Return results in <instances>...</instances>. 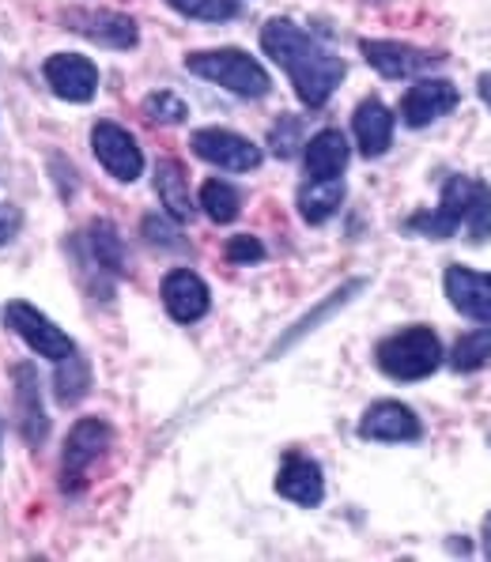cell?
Returning a JSON list of instances; mask_svg holds the SVG:
<instances>
[{
  "label": "cell",
  "mask_w": 491,
  "mask_h": 562,
  "mask_svg": "<svg viewBox=\"0 0 491 562\" xmlns=\"http://www.w3.org/2000/svg\"><path fill=\"white\" fill-rule=\"evenodd\" d=\"M68 27L88 34L91 42L110 49H133L136 46V23L122 12H68Z\"/></svg>",
  "instance_id": "16"
},
{
  "label": "cell",
  "mask_w": 491,
  "mask_h": 562,
  "mask_svg": "<svg viewBox=\"0 0 491 562\" xmlns=\"http://www.w3.org/2000/svg\"><path fill=\"white\" fill-rule=\"evenodd\" d=\"M159 295H163V306H167V314L175 317L178 325L201 322V317L209 314V306H212L209 283H204L197 272H189V268H175V272L163 276Z\"/></svg>",
  "instance_id": "10"
},
{
  "label": "cell",
  "mask_w": 491,
  "mask_h": 562,
  "mask_svg": "<svg viewBox=\"0 0 491 562\" xmlns=\"http://www.w3.org/2000/svg\"><path fill=\"white\" fill-rule=\"evenodd\" d=\"M91 148H94V159H99L118 181H136L144 175L141 144H136L122 125H114V121H99V125H94Z\"/></svg>",
  "instance_id": "8"
},
{
  "label": "cell",
  "mask_w": 491,
  "mask_h": 562,
  "mask_svg": "<svg viewBox=\"0 0 491 562\" xmlns=\"http://www.w3.org/2000/svg\"><path fill=\"white\" fill-rule=\"evenodd\" d=\"M299 140H303V121L299 117H280L277 125H272V155H280V159H291V155L299 151Z\"/></svg>",
  "instance_id": "28"
},
{
  "label": "cell",
  "mask_w": 491,
  "mask_h": 562,
  "mask_svg": "<svg viewBox=\"0 0 491 562\" xmlns=\"http://www.w3.org/2000/svg\"><path fill=\"white\" fill-rule=\"evenodd\" d=\"M167 4L201 23H227L238 15V0H167Z\"/></svg>",
  "instance_id": "26"
},
{
  "label": "cell",
  "mask_w": 491,
  "mask_h": 562,
  "mask_svg": "<svg viewBox=\"0 0 491 562\" xmlns=\"http://www.w3.org/2000/svg\"><path fill=\"white\" fill-rule=\"evenodd\" d=\"M348 140L337 128H322L317 136L306 140V151H303V162H306V175L310 178H341L344 167H348Z\"/></svg>",
  "instance_id": "19"
},
{
  "label": "cell",
  "mask_w": 491,
  "mask_h": 562,
  "mask_svg": "<svg viewBox=\"0 0 491 562\" xmlns=\"http://www.w3.org/2000/svg\"><path fill=\"white\" fill-rule=\"evenodd\" d=\"M469 231V241H488L491 238V186L477 178L454 175L443 186V201L431 212H416L412 220H404V231L427 238H450L458 231Z\"/></svg>",
  "instance_id": "2"
},
{
  "label": "cell",
  "mask_w": 491,
  "mask_h": 562,
  "mask_svg": "<svg viewBox=\"0 0 491 562\" xmlns=\"http://www.w3.org/2000/svg\"><path fill=\"white\" fill-rule=\"evenodd\" d=\"M261 46H265V54H269L283 72L291 76L295 94L306 102L310 110H317L322 102H330V94L341 88L344 72H348V65H344L341 57L325 54V49L317 46L303 27H295V23H288V20L265 23Z\"/></svg>",
  "instance_id": "1"
},
{
  "label": "cell",
  "mask_w": 491,
  "mask_h": 562,
  "mask_svg": "<svg viewBox=\"0 0 491 562\" xmlns=\"http://www.w3.org/2000/svg\"><path fill=\"white\" fill-rule=\"evenodd\" d=\"M155 193H159L163 207H167L178 223L193 220V201H189L186 170H182V162H178V159H159V162H155Z\"/></svg>",
  "instance_id": "21"
},
{
  "label": "cell",
  "mask_w": 491,
  "mask_h": 562,
  "mask_svg": "<svg viewBox=\"0 0 491 562\" xmlns=\"http://www.w3.org/2000/svg\"><path fill=\"white\" fill-rule=\"evenodd\" d=\"M144 238L155 241V246H167V249H186V241L175 235V227H167L159 215H148V220H144Z\"/></svg>",
  "instance_id": "30"
},
{
  "label": "cell",
  "mask_w": 491,
  "mask_h": 562,
  "mask_svg": "<svg viewBox=\"0 0 491 562\" xmlns=\"http://www.w3.org/2000/svg\"><path fill=\"white\" fill-rule=\"evenodd\" d=\"M15 382V415H20V430L31 446H38L46 438V415L38 404V370L31 362H20L12 374Z\"/></svg>",
  "instance_id": "18"
},
{
  "label": "cell",
  "mask_w": 491,
  "mask_h": 562,
  "mask_svg": "<svg viewBox=\"0 0 491 562\" xmlns=\"http://www.w3.org/2000/svg\"><path fill=\"white\" fill-rule=\"evenodd\" d=\"M443 340H438L431 328L412 325L393 333L390 340H382L375 348V362L386 378L393 382H420V378H431L438 367H443Z\"/></svg>",
  "instance_id": "3"
},
{
  "label": "cell",
  "mask_w": 491,
  "mask_h": 562,
  "mask_svg": "<svg viewBox=\"0 0 491 562\" xmlns=\"http://www.w3.org/2000/svg\"><path fill=\"white\" fill-rule=\"evenodd\" d=\"M223 257H227L231 265H257V261H265V246L254 235H235L223 246Z\"/></svg>",
  "instance_id": "29"
},
{
  "label": "cell",
  "mask_w": 491,
  "mask_h": 562,
  "mask_svg": "<svg viewBox=\"0 0 491 562\" xmlns=\"http://www.w3.org/2000/svg\"><path fill=\"white\" fill-rule=\"evenodd\" d=\"M351 128H356V144L367 159L382 155L393 144V114H390V106L378 99L359 102L356 114H351Z\"/></svg>",
  "instance_id": "17"
},
{
  "label": "cell",
  "mask_w": 491,
  "mask_h": 562,
  "mask_svg": "<svg viewBox=\"0 0 491 562\" xmlns=\"http://www.w3.org/2000/svg\"><path fill=\"white\" fill-rule=\"evenodd\" d=\"M359 49H364L367 65L375 68L378 76H386V80H409V76H420L446 60L443 54H424V49H416V46L386 42V38H364Z\"/></svg>",
  "instance_id": "7"
},
{
  "label": "cell",
  "mask_w": 491,
  "mask_h": 562,
  "mask_svg": "<svg viewBox=\"0 0 491 562\" xmlns=\"http://www.w3.org/2000/svg\"><path fill=\"white\" fill-rule=\"evenodd\" d=\"M144 114H148L155 125H182L189 117V106L175 91H155L144 99Z\"/></svg>",
  "instance_id": "27"
},
{
  "label": "cell",
  "mask_w": 491,
  "mask_h": 562,
  "mask_svg": "<svg viewBox=\"0 0 491 562\" xmlns=\"http://www.w3.org/2000/svg\"><path fill=\"white\" fill-rule=\"evenodd\" d=\"M189 148H193L197 159L212 162V167H223V170H257L261 167V148L249 144L246 136L231 133V128H197L189 136Z\"/></svg>",
  "instance_id": "6"
},
{
  "label": "cell",
  "mask_w": 491,
  "mask_h": 562,
  "mask_svg": "<svg viewBox=\"0 0 491 562\" xmlns=\"http://www.w3.org/2000/svg\"><path fill=\"white\" fill-rule=\"evenodd\" d=\"M110 438H114V430H110L102 419H80L72 430H68L65 457H62L65 487H76V483L83 480V472H88L91 464L110 449Z\"/></svg>",
  "instance_id": "9"
},
{
  "label": "cell",
  "mask_w": 491,
  "mask_h": 562,
  "mask_svg": "<svg viewBox=\"0 0 491 562\" xmlns=\"http://www.w3.org/2000/svg\"><path fill=\"white\" fill-rule=\"evenodd\" d=\"M88 246H91V261L94 268L110 276H122L125 272V249H122V238L110 223H94L91 235H88Z\"/></svg>",
  "instance_id": "24"
},
{
  "label": "cell",
  "mask_w": 491,
  "mask_h": 562,
  "mask_svg": "<svg viewBox=\"0 0 491 562\" xmlns=\"http://www.w3.org/2000/svg\"><path fill=\"white\" fill-rule=\"evenodd\" d=\"M54 393H57V404H62V408L80 404L83 396L91 393V367L88 362H83L80 356L62 359V370H57V378H54Z\"/></svg>",
  "instance_id": "22"
},
{
  "label": "cell",
  "mask_w": 491,
  "mask_h": 562,
  "mask_svg": "<svg viewBox=\"0 0 491 562\" xmlns=\"http://www.w3.org/2000/svg\"><path fill=\"white\" fill-rule=\"evenodd\" d=\"M443 291L450 306L469 322H491V272H472L465 265H450L443 272Z\"/></svg>",
  "instance_id": "12"
},
{
  "label": "cell",
  "mask_w": 491,
  "mask_h": 562,
  "mask_svg": "<svg viewBox=\"0 0 491 562\" xmlns=\"http://www.w3.org/2000/svg\"><path fill=\"white\" fill-rule=\"evenodd\" d=\"M484 551L491 555V514L484 517Z\"/></svg>",
  "instance_id": "33"
},
{
  "label": "cell",
  "mask_w": 491,
  "mask_h": 562,
  "mask_svg": "<svg viewBox=\"0 0 491 562\" xmlns=\"http://www.w3.org/2000/svg\"><path fill=\"white\" fill-rule=\"evenodd\" d=\"M277 491L295 506H306V509L317 506L325 498V480H322L317 461H310L303 453H288L277 475Z\"/></svg>",
  "instance_id": "15"
},
{
  "label": "cell",
  "mask_w": 491,
  "mask_h": 562,
  "mask_svg": "<svg viewBox=\"0 0 491 562\" xmlns=\"http://www.w3.org/2000/svg\"><path fill=\"white\" fill-rule=\"evenodd\" d=\"M359 438L367 442H420L424 427H420L416 412L401 401H378L370 404L367 415L359 419Z\"/></svg>",
  "instance_id": "11"
},
{
  "label": "cell",
  "mask_w": 491,
  "mask_h": 562,
  "mask_svg": "<svg viewBox=\"0 0 491 562\" xmlns=\"http://www.w3.org/2000/svg\"><path fill=\"white\" fill-rule=\"evenodd\" d=\"M46 80L65 102H91L99 91V68L80 54H54L46 60Z\"/></svg>",
  "instance_id": "14"
},
{
  "label": "cell",
  "mask_w": 491,
  "mask_h": 562,
  "mask_svg": "<svg viewBox=\"0 0 491 562\" xmlns=\"http://www.w3.org/2000/svg\"><path fill=\"white\" fill-rule=\"evenodd\" d=\"M4 322H8V328H15V333H20L23 340L31 344V351H38V356L57 359V362L68 359V356H76L72 336L62 333V328L49 322L46 314H38L31 302H8V306H4Z\"/></svg>",
  "instance_id": "5"
},
{
  "label": "cell",
  "mask_w": 491,
  "mask_h": 562,
  "mask_svg": "<svg viewBox=\"0 0 491 562\" xmlns=\"http://www.w3.org/2000/svg\"><path fill=\"white\" fill-rule=\"evenodd\" d=\"M201 207L212 223H231V220H238V212H243V196H238V189L227 186V181L209 178L201 186Z\"/></svg>",
  "instance_id": "25"
},
{
  "label": "cell",
  "mask_w": 491,
  "mask_h": 562,
  "mask_svg": "<svg viewBox=\"0 0 491 562\" xmlns=\"http://www.w3.org/2000/svg\"><path fill=\"white\" fill-rule=\"evenodd\" d=\"M477 91H480V99H484V106L491 110V72H480Z\"/></svg>",
  "instance_id": "32"
},
{
  "label": "cell",
  "mask_w": 491,
  "mask_h": 562,
  "mask_svg": "<svg viewBox=\"0 0 491 562\" xmlns=\"http://www.w3.org/2000/svg\"><path fill=\"white\" fill-rule=\"evenodd\" d=\"M491 362V325L484 322L472 333H465L458 344L450 348V367L461 370V374H472V370L488 367Z\"/></svg>",
  "instance_id": "23"
},
{
  "label": "cell",
  "mask_w": 491,
  "mask_h": 562,
  "mask_svg": "<svg viewBox=\"0 0 491 562\" xmlns=\"http://www.w3.org/2000/svg\"><path fill=\"white\" fill-rule=\"evenodd\" d=\"M186 68L201 80L215 83V88L243 94V99H261L269 94L272 80L254 57L243 54V49H204V54H189Z\"/></svg>",
  "instance_id": "4"
},
{
  "label": "cell",
  "mask_w": 491,
  "mask_h": 562,
  "mask_svg": "<svg viewBox=\"0 0 491 562\" xmlns=\"http://www.w3.org/2000/svg\"><path fill=\"white\" fill-rule=\"evenodd\" d=\"M458 99L461 94L450 80H420L401 94V117H404V125L424 128L431 121L450 114V110L458 106Z\"/></svg>",
  "instance_id": "13"
},
{
  "label": "cell",
  "mask_w": 491,
  "mask_h": 562,
  "mask_svg": "<svg viewBox=\"0 0 491 562\" xmlns=\"http://www.w3.org/2000/svg\"><path fill=\"white\" fill-rule=\"evenodd\" d=\"M341 204H344V181L341 178H310L295 196L299 215H303L310 227H317V223H325L330 215H337Z\"/></svg>",
  "instance_id": "20"
},
{
  "label": "cell",
  "mask_w": 491,
  "mask_h": 562,
  "mask_svg": "<svg viewBox=\"0 0 491 562\" xmlns=\"http://www.w3.org/2000/svg\"><path fill=\"white\" fill-rule=\"evenodd\" d=\"M15 231H20V212H15V207H8V204H0V246H4V241H12Z\"/></svg>",
  "instance_id": "31"
}]
</instances>
